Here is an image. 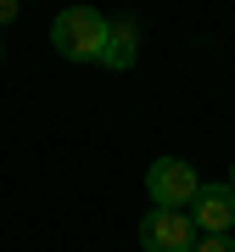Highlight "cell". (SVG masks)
<instances>
[{
  "mask_svg": "<svg viewBox=\"0 0 235 252\" xmlns=\"http://www.w3.org/2000/svg\"><path fill=\"white\" fill-rule=\"evenodd\" d=\"M107 34H112V17H101L95 6H67V11H56V23H51V45H56V56H67V62H101Z\"/></svg>",
  "mask_w": 235,
  "mask_h": 252,
  "instance_id": "obj_1",
  "label": "cell"
},
{
  "mask_svg": "<svg viewBox=\"0 0 235 252\" xmlns=\"http://www.w3.org/2000/svg\"><path fill=\"white\" fill-rule=\"evenodd\" d=\"M146 190H151V207H174V213H185L190 202H196V168H190L185 157H157L151 168H146Z\"/></svg>",
  "mask_w": 235,
  "mask_h": 252,
  "instance_id": "obj_2",
  "label": "cell"
},
{
  "mask_svg": "<svg viewBox=\"0 0 235 252\" xmlns=\"http://www.w3.org/2000/svg\"><path fill=\"white\" fill-rule=\"evenodd\" d=\"M140 247H146V252H190V247H196V224H190V213L151 207V213L140 219Z\"/></svg>",
  "mask_w": 235,
  "mask_h": 252,
  "instance_id": "obj_3",
  "label": "cell"
},
{
  "mask_svg": "<svg viewBox=\"0 0 235 252\" xmlns=\"http://www.w3.org/2000/svg\"><path fill=\"white\" fill-rule=\"evenodd\" d=\"M190 224H196V235H230L235 230V185L230 180L202 185L196 202H190Z\"/></svg>",
  "mask_w": 235,
  "mask_h": 252,
  "instance_id": "obj_4",
  "label": "cell"
},
{
  "mask_svg": "<svg viewBox=\"0 0 235 252\" xmlns=\"http://www.w3.org/2000/svg\"><path fill=\"white\" fill-rule=\"evenodd\" d=\"M135 56H140V28H135V17H118L112 34H107V51H101V67L129 73V67H135Z\"/></svg>",
  "mask_w": 235,
  "mask_h": 252,
  "instance_id": "obj_5",
  "label": "cell"
},
{
  "mask_svg": "<svg viewBox=\"0 0 235 252\" xmlns=\"http://www.w3.org/2000/svg\"><path fill=\"white\" fill-rule=\"evenodd\" d=\"M190 252H235V235H196Z\"/></svg>",
  "mask_w": 235,
  "mask_h": 252,
  "instance_id": "obj_6",
  "label": "cell"
},
{
  "mask_svg": "<svg viewBox=\"0 0 235 252\" xmlns=\"http://www.w3.org/2000/svg\"><path fill=\"white\" fill-rule=\"evenodd\" d=\"M6 23H17V0H0V28Z\"/></svg>",
  "mask_w": 235,
  "mask_h": 252,
  "instance_id": "obj_7",
  "label": "cell"
},
{
  "mask_svg": "<svg viewBox=\"0 0 235 252\" xmlns=\"http://www.w3.org/2000/svg\"><path fill=\"white\" fill-rule=\"evenodd\" d=\"M0 62H6V39H0Z\"/></svg>",
  "mask_w": 235,
  "mask_h": 252,
  "instance_id": "obj_8",
  "label": "cell"
},
{
  "mask_svg": "<svg viewBox=\"0 0 235 252\" xmlns=\"http://www.w3.org/2000/svg\"><path fill=\"white\" fill-rule=\"evenodd\" d=\"M230 185H235V162H230Z\"/></svg>",
  "mask_w": 235,
  "mask_h": 252,
  "instance_id": "obj_9",
  "label": "cell"
}]
</instances>
